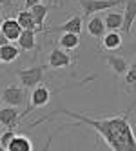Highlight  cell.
<instances>
[{"label": "cell", "mask_w": 136, "mask_h": 151, "mask_svg": "<svg viewBox=\"0 0 136 151\" xmlns=\"http://www.w3.org/2000/svg\"><path fill=\"white\" fill-rule=\"evenodd\" d=\"M6 151H33V142L26 135H15V138L9 142Z\"/></svg>", "instance_id": "obj_13"}, {"label": "cell", "mask_w": 136, "mask_h": 151, "mask_svg": "<svg viewBox=\"0 0 136 151\" xmlns=\"http://www.w3.org/2000/svg\"><path fill=\"white\" fill-rule=\"evenodd\" d=\"M29 13H31V17H33L35 24H36V33L44 31V20H46V17H47V13H49L47 6H44V4H36V6H33V7L29 9Z\"/></svg>", "instance_id": "obj_11"}, {"label": "cell", "mask_w": 136, "mask_h": 151, "mask_svg": "<svg viewBox=\"0 0 136 151\" xmlns=\"http://www.w3.org/2000/svg\"><path fill=\"white\" fill-rule=\"evenodd\" d=\"M0 17H2V9H0Z\"/></svg>", "instance_id": "obj_30"}, {"label": "cell", "mask_w": 136, "mask_h": 151, "mask_svg": "<svg viewBox=\"0 0 136 151\" xmlns=\"http://www.w3.org/2000/svg\"><path fill=\"white\" fill-rule=\"evenodd\" d=\"M18 55H20V49H18L15 44H11V42L0 47V60L6 62V64L15 62V60L18 58Z\"/></svg>", "instance_id": "obj_19"}, {"label": "cell", "mask_w": 136, "mask_h": 151, "mask_svg": "<svg viewBox=\"0 0 136 151\" xmlns=\"http://www.w3.org/2000/svg\"><path fill=\"white\" fill-rule=\"evenodd\" d=\"M58 111L95 129L111 151H136V137L127 113L109 115V116H89V115L64 109V107Z\"/></svg>", "instance_id": "obj_1"}, {"label": "cell", "mask_w": 136, "mask_h": 151, "mask_svg": "<svg viewBox=\"0 0 136 151\" xmlns=\"http://www.w3.org/2000/svg\"><path fill=\"white\" fill-rule=\"evenodd\" d=\"M0 151H6V149H4V147H2V146H0Z\"/></svg>", "instance_id": "obj_29"}, {"label": "cell", "mask_w": 136, "mask_h": 151, "mask_svg": "<svg viewBox=\"0 0 136 151\" xmlns=\"http://www.w3.org/2000/svg\"><path fill=\"white\" fill-rule=\"evenodd\" d=\"M0 96H2V102L9 107H20L24 106L27 96H26V91L24 88H18V86H7V88H4V91L0 93Z\"/></svg>", "instance_id": "obj_4"}, {"label": "cell", "mask_w": 136, "mask_h": 151, "mask_svg": "<svg viewBox=\"0 0 136 151\" xmlns=\"http://www.w3.org/2000/svg\"><path fill=\"white\" fill-rule=\"evenodd\" d=\"M122 0H78V4L83 11V17L95 15L98 11H103V9H113L118 7Z\"/></svg>", "instance_id": "obj_3"}, {"label": "cell", "mask_w": 136, "mask_h": 151, "mask_svg": "<svg viewBox=\"0 0 136 151\" xmlns=\"http://www.w3.org/2000/svg\"><path fill=\"white\" fill-rule=\"evenodd\" d=\"M16 22H18L20 27H22V31H35V33H36V24H35L33 17H31L29 9H22V11H18Z\"/></svg>", "instance_id": "obj_16"}, {"label": "cell", "mask_w": 136, "mask_h": 151, "mask_svg": "<svg viewBox=\"0 0 136 151\" xmlns=\"http://www.w3.org/2000/svg\"><path fill=\"white\" fill-rule=\"evenodd\" d=\"M47 64L51 69H64V68H69L73 64V58L67 51L60 49V47H55L49 51V57H47Z\"/></svg>", "instance_id": "obj_5"}, {"label": "cell", "mask_w": 136, "mask_h": 151, "mask_svg": "<svg viewBox=\"0 0 136 151\" xmlns=\"http://www.w3.org/2000/svg\"><path fill=\"white\" fill-rule=\"evenodd\" d=\"M87 33L95 38H102L105 35V26H103V18L95 15L93 18H89V24H87Z\"/></svg>", "instance_id": "obj_14"}, {"label": "cell", "mask_w": 136, "mask_h": 151, "mask_svg": "<svg viewBox=\"0 0 136 151\" xmlns=\"http://www.w3.org/2000/svg\"><path fill=\"white\" fill-rule=\"evenodd\" d=\"M16 47L18 49H24V51H33L36 47V33L35 31H22L16 40Z\"/></svg>", "instance_id": "obj_12"}, {"label": "cell", "mask_w": 136, "mask_h": 151, "mask_svg": "<svg viewBox=\"0 0 136 151\" xmlns=\"http://www.w3.org/2000/svg\"><path fill=\"white\" fill-rule=\"evenodd\" d=\"M125 88L127 91L136 89V58L129 64V69L125 71Z\"/></svg>", "instance_id": "obj_21"}, {"label": "cell", "mask_w": 136, "mask_h": 151, "mask_svg": "<svg viewBox=\"0 0 136 151\" xmlns=\"http://www.w3.org/2000/svg\"><path fill=\"white\" fill-rule=\"evenodd\" d=\"M58 46L64 51H73L80 46V35H73V33H64L58 38Z\"/></svg>", "instance_id": "obj_17"}, {"label": "cell", "mask_w": 136, "mask_h": 151, "mask_svg": "<svg viewBox=\"0 0 136 151\" xmlns=\"http://www.w3.org/2000/svg\"><path fill=\"white\" fill-rule=\"evenodd\" d=\"M6 44H9V40L2 35V31H0V47H2V46H6Z\"/></svg>", "instance_id": "obj_25"}, {"label": "cell", "mask_w": 136, "mask_h": 151, "mask_svg": "<svg viewBox=\"0 0 136 151\" xmlns=\"http://www.w3.org/2000/svg\"><path fill=\"white\" fill-rule=\"evenodd\" d=\"M102 40H103V47L107 51H116L122 47V35L118 31H109L102 37Z\"/></svg>", "instance_id": "obj_15"}, {"label": "cell", "mask_w": 136, "mask_h": 151, "mask_svg": "<svg viewBox=\"0 0 136 151\" xmlns=\"http://www.w3.org/2000/svg\"><path fill=\"white\" fill-rule=\"evenodd\" d=\"M0 64H2V60H0Z\"/></svg>", "instance_id": "obj_31"}, {"label": "cell", "mask_w": 136, "mask_h": 151, "mask_svg": "<svg viewBox=\"0 0 136 151\" xmlns=\"http://www.w3.org/2000/svg\"><path fill=\"white\" fill-rule=\"evenodd\" d=\"M0 107H2V96H0Z\"/></svg>", "instance_id": "obj_28"}, {"label": "cell", "mask_w": 136, "mask_h": 151, "mask_svg": "<svg viewBox=\"0 0 136 151\" xmlns=\"http://www.w3.org/2000/svg\"><path fill=\"white\" fill-rule=\"evenodd\" d=\"M105 62H107V68L114 75H125V71L129 69L127 58L122 55H105Z\"/></svg>", "instance_id": "obj_9"}, {"label": "cell", "mask_w": 136, "mask_h": 151, "mask_svg": "<svg viewBox=\"0 0 136 151\" xmlns=\"http://www.w3.org/2000/svg\"><path fill=\"white\" fill-rule=\"evenodd\" d=\"M122 24H123V18H122V13H118V11H111L103 18V26L109 31H120Z\"/></svg>", "instance_id": "obj_18"}, {"label": "cell", "mask_w": 136, "mask_h": 151, "mask_svg": "<svg viewBox=\"0 0 136 151\" xmlns=\"http://www.w3.org/2000/svg\"><path fill=\"white\" fill-rule=\"evenodd\" d=\"M122 18H123L122 31L125 35H129L131 29H132V24L136 22V0H125V7H123Z\"/></svg>", "instance_id": "obj_6"}, {"label": "cell", "mask_w": 136, "mask_h": 151, "mask_svg": "<svg viewBox=\"0 0 136 151\" xmlns=\"http://www.w3.org/2000/svg\"><path fill=\"white\" fill-rule=\"evenodd\" d=\"M24 2H26V9H31L36 4H42V0H24Z\"/></svg>", "instance_id": "obj_24"}, {"label": "cell", "mask_w": 136, "mask_h": 151, "mask_svg": "<svg viewBox=\"0 0 136 151\" xmlns=\"http://www.w3.org/2000/svg\"><path fill=\"white\" fill-rule=\"evenodd\" d=\"M13 4V0H0V7L2 6H11Z\"/></svg>", "instance_id": "obj_26"}, {"label": "cell", "mask_w": 136, "mask_h": 151, "mask_svg": "<svg viewBox=\"0 0 136 151\" xmlns=\"http://www.w3.org/2000/svg\"><path fill=\"white\" fill-rule=\"evenodd\" d=\"M15 131H13V129H6V131H2V133H0V146H2L4 149L9 146V142H11V140L15 138Z\"/></svg>", "instance_id": "obj_22"}, {"label": "cell", "mask_w": 136, "mask_h": 151, "mask_svg": "<svg viewBox=\"0 0 136 151\" xmlns=\"http://www.w3.org/2000/svg\"><path fill=\"white\" fill-rule=\"evenodd\" d=\"M82 17H71L69 20H66L64 24H62V31L64 33H73V35H80L82 33Z\"/></svg>", "instance_id": "obj_20"}, {"label": "cell", "mask_w": 136, "mask_h": 151, "mask_svg": "<svg viewBox=\"0 0 136 151\" xmlns=\"http://www.w3.org/2000/svg\"><path fill=\"white\" fill-rule=\"evenodd\" d=\"M123 51L129 53V55H134V57H136V37H134L131 42H127V44L123 46Z\"/></svg>", "instance_id": "obj_23"}, {"label": "cell", "mask_w": 136, "mask_h": 151, "mask_svg": "<svg viewBox=\"0 0 136 151\" xmlns=\"http://www.w3.org/2000/svg\"><path fill=\"white\" fill-rule=\"evenodd\" d=\"M0 31H2V35L13 44V42L18 40L20 33H22V27L18 26L16 18H6L4 22H0Z\"/></svg>", "instance_id": "obj_7"}, {"label": "cell", "mask_w": 136, "mask_h": 151, "mask_svg": "<svg viewBox=\"0 0 136 151\" xmlns=\"http://www.w3.org/2000/svg\"><path fill=\"white\" fill-rule=\"evenodd\" d=\"M53 2H55V6H64L67 0H53Z\"/></svg>", "instance_id": "obj_27"}, {"label": "cell", "mask_w": 136, "mask_h": 151, "mask_svg": "<svg viewBox=\"0 0 136 151\" xmlns=\"http://www.w3.org/2000/svg\"><path fill=\"white\" fill-rule=\"evenodd\" d=\"M20 118V111L18 107H0V126H4L6 129H13Z\"/></svg>", "instance_id": "obj_8"}, {"label": "cell", "mask_w": 136, "mask_h": 151, "mask_svg": "<svg viewBox=\"0 0 136 151\" xmlns=\"http://www.w3.org/2000/svg\"><path fill=\"white\" fill-rule=\"evenodd\" d=\"M51 99V91L46 88L44 84L36 86V88L33 89V93H31V107H42L46 106Z\"/></svg>", "instance_id": "obj_10"}, {"label": "cell", "mask_w": 136, "mask_h": 151, "mask_svg": "<svg viewBox=\"0 0 136 151\" xmlns=\"http://www.w3.org/2000/svg\"><path fill=\"white\" fill-rule=\"evenodd\" d=\"M44 71L46 68L44 66H35V68H26V69H18L16 71V77L20 80V84L24 86V88L31 89V88H36L44 82Z\"/></svg>", "instance_id": "obj_2"}]
</instances>
